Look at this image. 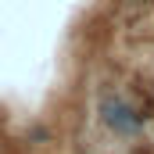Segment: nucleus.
Masks as SVG:
<instances>
[{"instance_id":"nucleus-1","label":"nucleus","mask_w":154,"mask_h":154,"mask_svg":"<svg viewBox=\"0 0 154 154\" xmlns=\"http://www.w3.org/2000/svg\"><path fill=\"white\" fill-rule=\"evenodd\" d=\"M104 111H108V122H111L115 129H122V133H129V129H133V125L140 122L136 115H129V111H125V108H122L118 100H108V104H104Z\"/></svg>"}]
</instances>
